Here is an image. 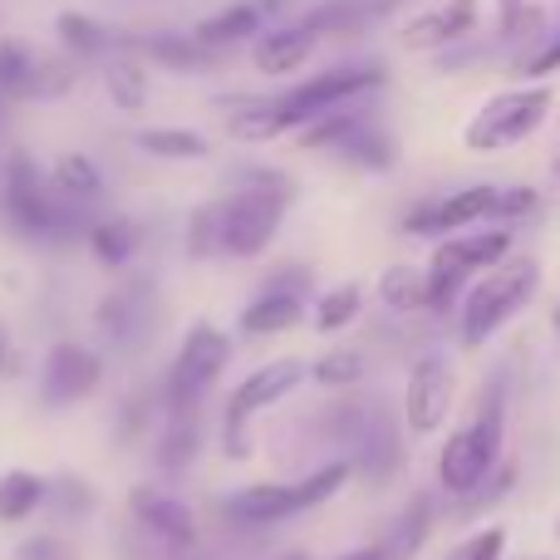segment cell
<instances>
[{
  "instance_id": "42",
  "label": "cell",
  "mask_w": 560,
  "mask_h": 560,
  "mask_svg": "<svg viewBox=\"0 0 560 560\" xmlns=\"http://www.w3.org/2000/svg\"><path fill=\"white\" fill-rule=\"evenodd\" d=\"M556 329H560V305H556Z\"/></svg>"
},
{
  "instance_id": "26",
  "label": "cell",
  "mask_w": 560,
  "mask_h": 560,
  "mask_svg": "<svg viewBox=\"0 0 560 560\" xmlns=\"http://www.w3.org/2000/svg\"><path fill=\"white\" fill-rule=\"evenodd\" d=\"M133 148L148 153V158H163V163H202V158H212L207 133H197V128H173V124L138 128Z\"/></svg>"
},
{
  "instance_id": "14",
  "label": "cell",
  "mask_w": 560,
  "mask_h": 560,
  "mask_svg": "<svg viewBox=\"0 0 560 560\" xmlns=\"http://www.w3.org/2000/svg\"><path fill=\"white\" fill-rule=\"evenodd\" d=\"M453 394H457L453 359L443 349L418 354L413 369H408V388H404V428L418 438L438 433L447 423V413H453Z\"/></svg>"
},
{
  "instance_id": "18",
  "label": "cell",
  "mask_w": 560,
  "mask_h": 560,
  "mask_svg": "<svg viewBox=\"0 0 560 560\" xmlns=\"http://www.w3.org/2000/svg\"><path fill=\"white\" fill-rule=\"evenodd\" d=\"M310 319V295H300V290H285V285H256V295L242 305V315H236V329H242L246 339H271V335H290V329H300Z\"/></svg>"
},
{
  "instance_id": "20",
  "label": "cell",
  "mask_w": 560,
  "mask_h": 560,
  "mask_svg": "<svg viewBox=\"0 0 560 560\" xmlns=\"http://www.w3.org/2000/svg\"><path fill=\"white\" fill-rule=\"evenodd\" d=\"M266 25H271V10H266L261 0H232V5L212 10L207 20H197L192 35L202 39L212 55H232L236 45H252Z\"/></svg>"
},
{
  "instance_id": "28",
  "label": "cell",
  "mask_w": 560,
  "mask_h": 560,
  "mask_svg": "<svg viewBox=\"0 0 560 560\" xmlns=\"http://www.w3.org/2000/svg\"><path fill=\"white\" fill-rule=\"evenodd\" d=\"M359 315H364V285H359V280H339V285L319 290V295L310 300V325H315V335H339V329H349Z\"/></svg>"
},
{
  "instance_id": "8",
  "label": "cell",
  "mask_w": 560,
  "mask_h": 560,
  "mask_svg": "<svg viewBox=\"0 0 560 560\" xmlns=\"http://www.w3.org/2000/svg\"><path fill=\"white\" fill-rule=\"evenodd\" d=\"M295 138L310 153H329V158H339V163L359 167V173H394L398 167V138L388 133V124L374 108H364V98L315 118V124L300 128Z\"/></svg>"
},
{
  "instance_id": "33",
  "label": "cell",
  "mask_w": 560,
  "mask_h": 560,
  "mask_svg": "<svg viewBox=\"0 0 560 560\" xmlns=\"http://www.w3.org/2000/svg\"><path fill=\"white\" fill-rule=\"evenodd\" d=\"M364 354L359 349H329V354H319L315 364H310V378H315L319 388H354L364 384Z\"/></svg>"
},
{
  "instance_id": "1",
  "label": "cell",
  "mask_w": 560,
  "mask_h": 560,
  "mask_svg": "<svg viewBox=\"0 0 560 560\" xmlns=\"http://www.w3.org/2000/svg\"><path fill=\"white\" fill-rule=\"evenodd\" d=\"M388 84V69L364 59V65H329L319 74L300 79V84L280 89V94H261V98H236L232 114H226V133L236 143H271V138L300 133L315 118L335 114L345 104L359 98H374Z\"/></svg>"
},
{
  "instance_id": "16",
  "label": "cell",
  "mask_w": 560,
  "mask_h": 560,
  "mask_svg": "<svg viewBox=\"0 0 560 560\" xmlns=\"http://www.w3.org/2000/svg\"><path fill=\"white\" fill-rule=\"evenodd\" d=\"M477 25H482V5L477 0H433L413 20H404L398 45L413 49V55H447L463 39H472Z\"/></svg>"
},
{
  "instance_id": "4",
  "label": "cell",
  "mask_w": 560,
  "mask_h": 560,
  "mask_svg": "<svg viewBox=\"0 0 560 560\" xmlns=\"http://www.w3.org/2000/svg\"><path fill=\"white\" fill-rule=\"evenodd\" d=\"M502 447H506V378L497 374L477 398V413L463 428H453L447 443L438 447V487L447 497H457V502L472 497L502 467Z\"/></svg>"
},
{
  "instance_id": "41",
  "label": "cell",
  "mask_w": 560,
  "mask_h": 560,
  "mask_svg": "<svg viewBox=\"0 0 560 560\" xmlns=\"http://www.w3.org/2000/svg\"><path fill=\"white\" fill-rule=\"evenodd\" d=\"M280 560H305V556H280Z\"/></svg>"
},
{
  "instance_id": "15",
  "label": "cell",
  "mask_w": 560,
  "mask_h": 560,
  "mask_svg": "<svg viewBox=\"0 0 560 560\" xmlns=\"http://www.w3.org/2000/svg\"><path fill=\"white\" fill-rule=\"evenodd\" d=\"M94 325H98V335H104L114 349H124V354L148 349L158 339V325H153V280L133 276V280H124V285H114L94 305Z\"/></svg>"
},
{
  "instance_id": "17",
  "label": "cell",
  "mask_w": 560,
  "mask_h": 560,
  "mask_svg": "<svg viewBox=\"0 0 560 560\" xmlns=\"http://www.w3.org/2000/svg\"><path fill=\"white\" fill-rule=\"evenodd\" d=\"M319 25L310 15H300V20H290V25H266L261 35L252 39V65H256V74H295V69H305L310 65V55L319 49Z\"/></svg>"
},
{
  "instance_id": "5",
  "label": "cell",
  "mask_w": 560,
  "mask_h": 560,
  "mask_svg": "<svg viewBox=\"0 0 560 560\" xmlns=\"http://www.w3.org/2000/svg\"><path fill=\"white\" fill-rule=\"evenodd\" d=\"M536 212H541V192H536V187L472 183V187H457V192L428 197V202L408 207L404 232L443 242V236L472 232V226H516V222H526V217H536Z\"/></svg>"
},
{
  "instance_id": "11",
  "label": "cell",
  "mask_w": 560,
  "mask_h": 560,
  "mask_svg": "<svg viewBox=\"0 0 560 560\" xmlns=\"http://www.w3.org/2000/svg\"><path fill=\"white\" fill-rule=\"evenodd\" d=\"M226 364H232V335L212 319H192L173 364L163 369V408L167 413H202L212 388L222 384Z\"/></svg>"
},
{
  "instance_id": "9",
  "label": "cell",
  "mask_w": 560,
  "mask_h": 560,
  "mask_svg": "<svg viewBox=\"0 0 560 560\" xmlns=\"http://www.w3.org/2000/svg\"><path fill=\"white\" fill-rule=\"evenodd\" d=\"M516 252L512 226H472V232L443 236L428 261V310L447 315L453 305H463L467 285L477 276H487L492 266H502Z\"/></svg>"
},
{
  "instance_id": "10",
  "label": "cell",
  "mask_w": 560,
  "mask_h": 560,
  "mask_svg": "<svg viewBox=\"0 0 560 560\" xmlns=\"http://www.w3.org/2000/svg\"><path fill=\"white\" fill-rule=\"evenodd\" d=\"M551 108H556V89L536 84V79H522V84L482 98V108H477L463 128L467 153H506V148H522L526 138H536L546 128Z\"/></svg>"
},
{
  "instance_id": "44",
  "label": "cell",
  "mask_w": 560,
  "mask_h": 560,
  "mask_svg": "<svg viewBox=\"0 0 560 560\" xmlns=\"http://www.w3.org/2000/svg\"><path fill=\"white\" fill-rule=\"evenodd\" d=\"M556 541H560V522H556Z\"/></svg>"
},
{
  "instance_id": "37",
  "label": "cell",
  "mask_w": 560,
  "mask_h": 560,
  "mask_svg": "<svg viewBox=\"0 0 560 560\" xmlns=\"http://www.w3.org/2000/svg\"><path fill=\"white\" fill-rule=\"evenodd\" d=\"M506 556V532L502 526H482V532L463 536V541L447 551V560H502Z\"/></svg>"
},
{
  "instance_id": "38",
  "label": "cell",
  "mask_w": 560,
  "mask_h": 560,
  "mask_svg": "<svg viewBox=\"0 0 560 560\" xmlns=\"http://www.w3.org/2000/svg\"><path fill=\"white\" fill-rule=\"evenodd\" d=\"M20 369V354H15V345H10V329H5V319H0V378H10Z\"/></svg>"
},
{
  "instance_id": "40",
  "label": "cell",
  "mask_w": 560,
  "mask_h": 560,
  "mask_svg": "<svg viewBox=\"0 0 560 560\" xmlns=\"http://www.w3.org/2000/svg\"><path fill=\"white\" fill-rule=\"evenodd\" d=\"M0 124H5V98H0Z\"/></svg>"
},
{
  "instance_id": "30",
  "label": "cell",
  "mask_w": 560,
  "mask_h": 560,
  "mask_svg": "<svg viewBox=\"0 0 560 560\" xmlns=\"http://www.w3.org/2000/svg\"><path fill=\"white\" fill-rule=\"evenodd\" d=\"M428 532H433V497H413V502L394 516V526H388V536L378 546H384L388 560H413L423 551Z\"/></svg>"
},
{
  "instance_id": "29",
  "label": "cell",
  "mask_w": 560,
  "mask_h": 560,
  "mask_svg": "<svg viewBox=\"0 0 560 560\" xmlns=\"http://www.w3.org/2000/svg\"><path fill=\"white\" fill-rule=\"evenodd\" d=\"M45 512H49V522H55V526H84L89 516L98 512L94 482H89V477H79V472L49 477V502H45Z\"/></svg>"
},
{
  "instance_id": "13",
  "label": "cell",
  "mask_w": 560,
  "mask_h": 560,
  "mask_svg": "<svg viewBox=\"0 0 560 560\" xmlns=\"http://www.w3.org/2000/svg\"><path fill=\"white\" fill-rule=\"evenodd\" d=\"M98 384H104V354L79 345V339H59V345H49L45 364H39V408L45 413L74 408L84 398H94Z\"/></svg>"
},
{
  "instance_id": "22",
  "label": "cell",
  "mask_w": 560,
  "mask_h": 560,
  "mask_svg": "<svg viewBox=\"0 0 560 560\" xmlns=\"http://www.w3.org/2000/svg\"><path fill=\"white\" fill-rule=\"evenodd\" d=\"M84 246L104 271H124L143 252V226L133 217H94V226L84 232Z\"/></svg>"
},
{
  "instance_id": "43",
  "label": "cell",
  "mask_w": 560,
  "mask_h": 560,
  "mask_svg": "<svg viewBox=\"0 0 560 560\" xmlns=\"http://www.w3.org/2000/svg\"><path fill=\"white\" fill-rule=\"evenodd\" d=\"M556 177H560V158H556Z\"/></svg>"
},
{
  "instance_id": "39",
  "label": "cell",
  "mask_w": 560,
  "mask_h": 560,
  "mask_svg": "<svg viewBox=\"0 0 560 560\" xmlns=\"http://www.w3.org/2000/svg\"><path fill=\"white\" fill-rule=\"evenodd\" d=\"M335 560H388V556H384V546H354V551H345Z\"/></svg>"
},
{
  "instance_id": "31",
  "label": "cell",
  "mask_w": 560,
  "mask_h": 560,
  "mask_svg": "<svg viewBox=\"0 0 560 560\" xmlns=\"http://www.w3.org/2000/svg\"><path fill=\"white\" fill-rule=\"evenodd\" d=\"M378 300H384V310H394V315H423L428 310V266H388L384 276H378Z\"/></svg>"
},
{
  "instance_id": "27",
  "label": "cell",
  "mask_w": 560,
  "mask_h": 560,
  "mask_svg": "<svg viewBox=\"0 0 560 560\" xmlns=\"http://www.w3.org/2000/svg\"><path fill=\"white\" fill-rule=\"evenodd\" d=\"M49 187H55V197H65L74 207H94L104 197V173L84 153H59L55 167H49Z\"/></svg>"
},
{
  "instance_id": "21",
  "label": "cell",
  "mask_w": 560,
  "mask_h": 560,
  "mask_svg": "<svg viewBox=\"0 0 560 560\" xmlns=\"http://www.w3.org/2000/svg\"><path fill=\"white\" fill-rule=\"evenodd\" d=\"M128 49H138L143 59H153L158 69H173V74H207L212 65H222V55H212L192 30H187V35H177V30L138 35V39H128Z\"/></svg>"
},
{
  "instance_id": "25",
  "label": "cell",
  "mask_w": 560,
  "mask_h": 560,
  "mask_svg": "<svg viewBox=\"0 0 560 560\" xmlns=\"http://www.w3.org/2000/svg\"><path fill=\"white\" fill-rule=\"evenodd\" d=\"M104 89H108V98H114V108H124V114H143L148 94H153L143 55H138V49H118V55H108L104 59Z\"/></svg>"
},
{
  "instance_id": "23",
  "label": "cell",
  "mask_w": 560,
  "mask_h": 560,
  "mask_svg": "<svg viewBox=\"0 0 560 560\" xmlns=\"http://www.w3.org/2000/svg\"><path fill=\"white\" fill-rule=\"evenodd\" d=\"M59 39H65L69 59H98L104 65L108 55H118V49H128V35H118V30H108L104 20L84 15V10H65V15L55 20Z\"/></svg>"
},
{
  "instance_id": "45",
  "label": "cell",
  "mask_w": 560,
  "mask_h": 560,
  "mask_svg": "<svg viewBox=\"0 0 560 560\" xmlns=\"http://www.w3.org/2000/svg\"><path fill=\"white\" fill-rule=\"evenodd\" d=\"M167 560H173V556H167Z\"/></svg>"
},
{
  "instance_id": "36",
  "label": "cell",
  "mask_w": 560,
  "mask_h": 560,
  "mask_svg": "<svg viewBox=\"0 0 560 560\" xmlns=\"http://www.w3.org/2000/svg\"><path fill=\"white\" fill-rule=\"evenodd\" d=\"M10 560H79V551L65 532H30L15 541Z\"/></svg>"
},
{
  "instance_id": "32",
  "label": "cell",
  "mask_w": 560,
  "mask_h": 560,
  "mask_svg": "<svg viewBox=\"0 0 560 560\" xmlns=\"http://www.w3.org/2000/svg\"><path fill=\"white\" fill-rule=\"evenodd\" d=\"M35 65L39 55L20 39H0V98H35Z\"/></svg>"
},
{
  "instance_id": "35",
  "label": "cell",
  "mask_w": 560,
  "mask_h": 560,
  "mask_svg": "<svg viewBox=\"0 0 560 560\" xmlns=\"http://www.w3.org/2000/svg\"><path fill=\"white\" fill-rule=\"evenodd\" d=\"M512 69H516L522 79H536V84H546L551 74H560V20H556L551 30H546L541 39H536L532 49H526L522 59H516Z\"/></svg>"
},
{
  "instance_id": "12",
  "label": "cell",
  "mask_w": 560,
  "mask_h": 560,
  "mask_svg": "<svg viewBox=\"0 0 560 560\" xmlns=\"http://www.w3.org/2000/svg\"><path fill=\"white\" fill-rule=\"evenodd\" d=\"M128 516H133V526L148 541L163 546V556H192L197 546H202V522H197V512L177 492H167V487L138 482L133 492H128Z\"/></svg>"
},
{
  "instance_id": "3",
  "label": "cell",
  "mask_w": 560,
  "mask_h": 560,
  "mask_svg": "<svg viewBox=\"0 0 560 560\" xmlns=\"http://www.w3.org/2000/svg\"><path fill=\"white\" fill-rule=\"evenodd\" d=\"M354 477L349 457H329V463L310 467L305 477H290V482H246L232 497L217 502V512L226 516V526L236 532H271V526L290 522V516H305L315 506H325L329 497H339Z\"/></svg>"
},
{
  "instance_id": "19",
  "label": "cell",
  "mask_w": 560,
  "mask_h": 560,
  "mask_svg": "<svg viewBox=\"0 0 560 560\" xmlns=\"http://www.w3.org/2000/svg\"><path fill=\"white\" fill-rule=\"evenodd\" d=\"M202 443H207V428H202V413H163L153 433V467L163 477H187L202 457Z\"/></svg>"
},
{
  "instance_id": "7",
  "label": "cell",
  "mask_w": 560,
  "mask_h": 560,
  "mask_svg": "<svg viewBox=\"0 0 560 560\" xmlns=\"http://www.w3.org/2000/svg\"><path fill=\"white\" fill-rule=\"evenodd\" d=\"M300 384H310V364L295 354H280V359H266L256 364L242 384L232 388L222 408V453L226 463H252L256 453V418L271 413L276 404H285Z\"/></svg>"
},
{
  "instance_id": "34",
  "label": "cell",
  "mask_w": 560,
  "mask_h": 560,
  "mask_svg": "<svg viewBox=\"0 0 560 560\" xmlns=\"http://www.w3.org/2000/svg\"><path fill=\"white\" fill-rule=\"evenodd\" d=\"M187 256L192 261H222V207L207 202L187 222Z\"/></svg>"
},
{
  "instance_id": "6",
  "label": "cell",
  "mask_w": 560,
  "mask_h": 560,
  "mask_svg": "<svg viewBox=\"0 0 560 560\" xmlns=\"http://www.w3.org/2000/svg\"><path fill=\"white\" fill-rule=\"evenodd\" d=\"M536 290H541V261L522 252H512L502 266L477 276L467 285L463 305H457V339H463V349H482L497 329L512 325L532 305Z\"/></svg>"
},
{
  "instance_id": "24",
  "label": "cell",
  "mask_w": 560,
  "mask_h": 560,
  "mask_svg": "<svg viewBox=\"0 0 560 560\" xmlns=\"http://www.w3.org/2000/svg\"><path fill=\"white\" fill-rule=\"evenodd\" d=\"M49 502V477L35 467H5L0 472V526H25Z\"/></svg>"
},
{
  "instance_id": "2",
  "label": "cell",
  "mask_w": 560,
  "mask_h": 560,
  "mask_svg": "<svg viewBox=\"0 0 560 560\" xmlns=\"http://www.w3.org/2000/svg\"><path fill=\"white\" fill-rule=\"evenodd\" d=\"M290 202H295V183L280 167H236L232 192L217 197V207H222V261H256L261 252H271Z\"/></svg>"
}]
</instances>
